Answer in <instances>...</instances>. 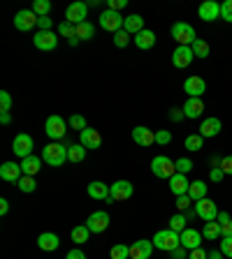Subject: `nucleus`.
<instances>
[{
  "mask_svg": "<svg viewBox=\"0 0 232 259\" xmlns=\"http://www.w3.org/2000/svg\"><path fill=\"white\" fill-rule=\"evenodd\" d=\"M151 241H153V248L162 250V252H172V250H177L179 245H181V234L168 227V229L156 232V236H153Z\"/></svg>",
  "mask_w": 232,
  "mask_h": 259,
  "instance_id": "1",
  "label": "nucleus"
},
{
  "mask_svg": "<svg viewBox=\"0 0 232 259\" xmlns=\"http://www.w3.org/2000/svg\"><path fill=\"white\" fill-rule=\"evenodd\" d=\"M40 157L47 162L49 167H63L65 162H68V146L58 144V141H51L49 146L42 148V155Z\"/></svg>",
  "mask_w": 232,
  "mask_h": 259,
  "instance_id": "2",
  "label": "nucleus"
},
{
  "mask_svg": "<svg viewBox=\"0 0 232 259\" xmlns=\"http://www.w3.org/2000/svg\"><path fill=\"white\" fill-rule=\"evenodd\" d=\"M172 37H174V42H177L179 47H190V44L197 39V35H195V28L190 26V23L177 21L172 26Z\"/></svg>",
  "mask_w": 232,
  "mask_h": 259,
  "instance_id": "3",
  "label": "nucleus"
},
{
  "mask_svg": "<svg viewBox=\"0 0 232 259\" xmlns=\"http://www.w3.org/2000/svg\"><path fill=\"white\" fill-rule=\"evenodd\" d=\"M151 171L156 178H172L174 174H177V164H174V160H170L168 155H156L151 160Z\"/></svg>",
  "mask_w": 232,
  "mask_h": 259,
  "instance_id": "4",
  "label": "nucleus"
},
{
  "mask_svg": "<svg viewBox=\"0 0 232 259\" xmlns=\"http://www.w3.org/2000/svg\"><path fill=\"white\" fill-rule=\"evenodd\" d=\"M44 132H47L49 139L60 141L65 137V132H68V123L60 116H49L47 123H44Z\"/></svg>",
  "mask_w": 232,
  "mask_h": 259,
  "instance_id": "5",
  "label": "nucleus"
},
{
  "mask_svg": "<svg viewBox=\"0 0 232 259\" xmlns=\"http://www.w3.org/2000/svg\"><path fill=\"white\" fill-rule=\"evenodd\" d=\"M123 23H125V19L119 14V12H114V10H105L103 14H100V26H103L107 32L123 30Z\"/></svg>",
  "mask_w": 232,
  "mask_h": 259,
  "instance_id": "6",
  "label": "nucleus"
},
{
  "mask_svg": "<svg viewBox=\"0 0 232 259\" xmlns=\"http://www.w3.org/2000/svg\"><path fill=\"white\" fill-rule=\"evenodd\" d=\"M135 188L130 181H116V183L109 185V201H125L132 197Z\"/></svg>",
  "mask_w": 232,
  "mask_h": 259,
  "instance_id": "7",
  "label": "nucleus"
},
{
  "mask_svg": "<svg viewBox=\"0 0 232 259\" xmlns=\"http://www.w3.org/2000/svg\"><path fill=\"white\" fill-rule=\"evenodd\" d=\"M32 44L40 49V51H54L58 47V37H56L54 30H38L35 37H32Z\"/></svg>",
  "mask_w": 232,
  "mask_h": 259,
  "instance_id": "8",
  "label": "nucleus"
},
{
  "mask_svg": "<svg viewBox=\"0 0 232 259\" xmlns=\"http://www.w3.org/2000/svg\"><path fill=\"white\" fill-rule=\"evenodd\" d=\"M38 19L40 16L32 10H21V12H16L14 14V28L16 30H21V32L32 30V28L38 26Z\"/></svg>",
  "mask_w": 232,
  "mask_h": 259,
  "instance_id": "9",
  "label": "nucleus"
},
{
  "mask_svg": "<svg viewBox=\"0 0 232 259\" xmlns=\"http://www.w3.org/2000/svg\"><path fill=\"white\" fill-rule=\"evenodd\" d=\"M86 14H88V5L81 3V0L72 3V5L65 10V19H68V23H72V26H79V23L86 21Z\"/></svg>",
  "mask_w": 232,
  "mask_h": 259,
  "instance_id": "10",
  "label": "nucleus"
},
{
  "mask_svg": "<svg viewBox=\"0 0 232 259\" xmlns=\"http://www.w3.org/2000/svg\"><path fill=\"white\" fill-rule=\"evenodd\" d=\"M12 151H14V155L21 157V160L23 157H30L32 155V137L26 135V132L16 135L14 141H12Z\"/></svg>",
  "mask_w": 232,
  "mask_h": 259,
  "instance_id": "11",
  "label": "nucleus"
},
{
  "mask_svg": "<svg viewBox=\"0 0 232 259\" xmlns=\"http://www.w3.org/2000/svg\"><path fill=\"white\" fill-rule=\"evenodd\" d=\"M195 213H197V218H202L205 222H214L218 218V208H216V204H214L211 199L195 201Z\"/></svg>",
  "mask_w": 232,
  "mask_h": 259,
  "instance_id": "12",
  "label": "nucleus"
},
{
  "mask_svg": "<svg viewBox=\"0 0 232 259\" xmlns=\"http://www.w3.org/2000/svg\"><path fill=\"white\" fill-rule=\"evenodd\" d=\"M193 58H195V54L190 47H177L172 54V65L177 70H186V67L193 63Z\"/></svg>",
  "mask_w": 232,
  "mask_h": 259,
  "instance_id": "13",
  "label": "nucleus"
},
{
  "mask_svg": "<svg viewBox=\"0 0 232 259\" xmlns=\"http://www.w3.org/2000/svg\"><path fill=\"white\" fill-rule=\"evenodd\" d=\"M86 227L91 229V234H100L105 232L109 227V215H107V210H95V213H91L86 220Z\"/></svg>",
  "mask_w": 232,
  "mask_h": 259,
  "instance_id": "14",
  "label": "nucleus"
},
{
  "mask_svg": "<svg viewBox=\"0 0 232 259\" xmlns=\"http://www.w3.org/2000/svg\"><path fill=\"white\" fill-rule=\"evenodd\" d=\"M184 93L188 97H202L207 93V81L202 76H188L184 81Z\"/></svg>",
  "mask_w": 232,
  "mask_h": 259,
  "instance_id": "15",
  "label": "nucleus"
},
{
  "mask_svg": "<svg viewBox=\"0 0 232 259\" xmlns=\"http://www.w3.org/2000/svg\"><path fill=\"white\" fill-rule=\"evenodd\" d=\"M21 176H23L21 164H16V162H3L0 164V178L7 181V183H19Z\"/></svg>",
  "mask_w": 232,
  "mask_h": 259,
  "instance_id": "16",
  "label": "nucleus"
},
{
  "mask_svg": "<svg viewBox=\"0 0 232 259\" xmlns=\"http://www.w3.org/2000/svg\"><path fill=\"white\" fill-rule=\"evenodd\" d=\"M202 238H205L202 232L186 227L184 232H181V245H184L186 250H197V248H202Z\"/></svg>",
  "mask_w": 232,
  "mask_h": 259,
  "instance_id": "17",
  "label": "nucleus"
},
{
  "mask_svg": "<svg viewBox=\"0 0 232 259\" xmlns=\"http://www.w3.org/2000/svg\"><path fill=\"white\" fill-rule=\"evenodd\" d=\"M79 144L84 146L86 151H95V148H100V144H103V137L97 135V130L86 127L84 132H79Z\"/></svg>",
  "mask_w": 232,
  "mask_h": 259,
  "instance_id": "18",
  "label": "nucleus"
},
{
  "mask_svg": "<svg viewBox=\"0 0 232 259\" xmlns=\"http://www.w3.org/2000/svg\"><path fill=\"white\" fill-rule=\"evenodd\" d=\"M151 252H153V241H146V238L135 241L130 245V259H149Z\"/></svg>",
  "mask_w": 232,
  "mask_h": 259,
  "instance_id": "19",
  "label": "nucleus"
},
{
  "mask_svg": "<svg viewBox=\"0 0 232 259\" xmlns=\"http://www.w3.org/2000/svg\"><path fill=\"white\" fill-rule=\"evenodd\" d=\"M197 14H200L202 21H216L218 16H221V5H218L216 0H205L200 5V10H197Z\"/></svg>",
  "mask_w": 232,
  "mask_h": 259,
  "instance_id": "20",
  "label": "nucleus"
},
{
  "mask_svg": "<svg viewBox=\"0 0 232 259\" xmlns=\"http://www.w3.org/2000/svg\"><path fill=\"white\" fill-rule=\"evenodd\" d=\"M132 141H135L137 146H151V144H156V132L153 130H149V127H144V125H137L135 130H132Z\"/></svg>",
  "mask_w": 232,
  "mask_h": 259,
  "instance_id": "21",
  "label": "nucleus"
},
{
  "mask_svg": "<svg viewBox=\"0 0 232 259\" xmlns=\"http://www.w3.org/2000/svg\"><path fill=\"white\" fill-rule=\"evenodd\" d=\"M181 109H184L186 118H200L202 111H205V102H202V97H188Z\"/></svg>",
  "mask_w": 232,
  "mask_h": 259,
  "instance_id": "22",
  "label": "nucleus"
},
{
  "mask_svg": "<svg viewBox=\"0 0 232 259\" xmlns=\"http://www.w3.org/2000/svg\"><path fill=\"white\" fill-rule=\"evenodd\" d=\"M188 188H190V181L186 178V174H174V176L170 178V190H172V194H177V197L188 194Z\"/></svg>",
  "mask_w": 232,
  "mask_h": 259,
  "instance_id": "23",
  "label": "nucleus"
},
{
  "mask_svg": "<svg viewBox=\"0 0 232 259\" xmlns=\"http://www.w3.org/2000/svg\"><path fill=\"white\" fill-rule=\"evenodd\" d=\"M223 130V123L218 118H205L200 125V137L211 139V137H218V132Z\"/></svg>",
  "mask_w": 232,
  "mask_h": 259,
  "instance_id": "24",
  "label": "nucleus"
},
{
  "mask_svg": "<svg viewBox=\"0 0 232 259\" xmlns=\"http://www.w3.org/2000/svg\"><path fill=\"white\" fill-rule=\"evenodd\" d=\"M88 197L91 199H97V201H109V185L103 183V181H93L88 183Z\"/></svg>",
  "mask_w": 232,
  "mask_h": 259,
  "instance_id": "25",
  "label": "nucleus"
},
{
  "mask_svg": "<svg viewBox=\"0 0 232 259\" xmlns=\"http://www.w3.org/2000/svg\"><path fill=\"white\" fill-rule=\"evenodd\" d=\"M58 245H60V238L51 232H44L38 236V248L44 250V252H51V250H56Z\"/></svg>",
  "mask_w": 232,
  "mask_h": 259,
  "instance_id": "26",
  "label": "nucleus"
},
{
  "mask_svg": "<svg viewBox=\"0 0 232 259\" xmlns=\"http://www.w3.org/2000/svg\"><path fill=\"white\" fill-rule=\"evenodd\" d=\"M42 157L38 155H30V157H23L21 160V169H23V176H35V174L42 169Z\"/></svg>",
  "mask_w": 232,
  "mask_h": 259,
  "instance_id": "27",
  "label": "nucleus"
},
{
  "mask_svg": "<svg viewBox=\"0 0 232 259\" xmlns=\"http://www.w3.org/2000/svg\"><path fill=\"white\" fill-rule=\"evenodd\" d=\"M123 30L128 35H137V32L144 30V19L140 14H128L125 16V23H123Z\"/></svg>",
  "mask_w": 232,
  "mask_h": 259,
  "instance_id": "28",
  "label": "nucleus"
},
{
  "mask_svg": "<svg viewBox=\"0 0 232 259\" xmlns=\"http://www.w3.org/2000/svg\"><path fill=\"white\" fill-rule=\"evenodd\" d=\"M135 44L140 49H151L153 44H156V32L149 30V28H144L142 32H137L135 35Z\"/></svg>",
  "mask_w": 232,
  "mask_h": 259,
  "instance_id": "29",
  "label": "nucleus"
},
{
  "mask_svg": "<svg viewBox=\"0 0 232 259\" xmlns=\"http://www.w3.org/2000/svg\"><path fill=\"white\" fill-rule=\"evenodd\" d=\"M207 190H209V185L205 183V181H193L188 188V197L193 201H200V199H207Z\"/></svg>",
  "mask_w": 232,
  "mask_h": 259,
  "instance_id": "30",
  "label": "nucleus"
},
{
  "mask_svg": "<svg viewBox=\"0 0 232 259\" xmlns=\"http://www.w3.org/2000/svg\"><path fill=\"white\" fill-rule=\"evenodd\" d=\"M202 236H205L207 241H216V238L221 236V225H218L216 220L205 222V227H202Z\"/></svg>",
  "mask_w": 232,
  "mask_h": 259,
  "instance_id": "31",
  "label": "nucleus"
},
{
  "mask_svg": "<svg viewBox=\"0 0 232 259\" xmlns=\"http://www.w3.org/2000/svg\"><path fill=\"white\" fill-rule=\"evenodd\" d=\"M86 157V148L81 144H70L68 146V160L70 162H84Z\"/></svg>",
  "mask_w": 232,
  "mask_h": 259,
  "instance_id": "32",
  "label": "nucleus"
},
{
  "mask_svg": "<svg viewBox=\"0 0 232 259\" xmlns=\"http://www.w3.org/2000/svg\"><path fill=\"white\" fill-rule=\"evenodd\" d=\"M190 49H193V54H195V58H209V54H211V49H209V44L205 42V39H195L193 44H190Z\"/></svg>",
  "mask_w": 232,
  "mask_h": 259,
  "instance_id": "33",
  "label": "nucleus"
},
{
  "mask_svg": "<svg viewBox=\"0 0 232 259\" xmlns=\"http://www.w3.org/2000/svg\"><path fill=\"white\" fill-rule=\"evenodd\" d=\"M202 146H205V137H200V135H188L186 137V141H184V148L186 151H190V153L200 151Z\"/></svg>",
  "mask_w": 232,
  "mask_h": 259,
  "instance_id": "34",
  "label": "nucleus"
},
{
  "mask_svg": "<svg viewBox=\"0 0 232 259\" xmlns=\"http://www.w3.org/2000/svg\"><path fill=\"white\" fill-rule=\"evenodd\" d=\"M109 259H130V245L116 243V245L109 250Z\"/></svg>",
  "mask_w": 232,
  "mask_h": 259,
  "instance_id": "35",
  "label": "nucleus"
},
{
  "mask_svg": "<svg viewBox=\"0 0 232 259\" xmlns=\"http://www.w3.org/2000/svg\"><path fill=\"white\" fill-rule=\"evenodd\" d=\"M77 28V37L79 39H91L93 35H95V26H93L91 21H84V23H79V26H75Z\"/></svg>",
  "mask_w": 232,
  "mask_h": 259,
  "instance_id": "36",
  "label": "nucleus"
},
{
  "mask_svg": "<svg viewBox=\"0 0 232 259\" xmlns=\"http://www.w3.org/2000/svg\"><path fill=\"white\" fill-rule=\"evenodd\" d=\"M88 234H91V229H88L86 225H77L75 229H72V241L75 243H86L88 241Z\"/></svg>",
  "mask_w": 232,
  "mask_h": 259,
  "instance_id": "37",
  "label": "nucleus"
},
{
  "mask_svg": "<svg viewBox=\"0 0 232 259\" xmlns=\"http://www.w3.org/2000/svg\"><path fill=\"white\" fill-rule=\"evenodd\" d=\"M186 222H188V220H186L184 213H177V215L170 218V229H174V232L181 234V232L186 229Z\"/></svg>",
  "mask_w": 232,
  "mask_h": 259,
  "instance_id": "38",
  "label": "nucleus"
},
{
  "mask_svg": "<svg viewBox=\"0 0 232 259\" xmlns=\"http://www.w3.org/2000/svg\"><path fill=\"white\" fill-rule=\"evenodd\" d=\"M16 185H19V190H21V192H35V188H38L35 176H21Z\"/></svg>",
  "mask_w": 232,
  "mask_h": 259,
  "instance_id": "39",
  "label": "nucleus"
},
{
  "mask_svg": "<svg viewBox=\"0 0 232 259\" xmlns=\"http://www.w3.org/2000/svg\"><path fill=\"white\" fill-rule=\"evenodd\" d=\"M32 12L38 16H49V12H51V3L49 0H35L32 3Z\"/></svg>",
  "mask_w": 232,
  "mask_h": 259,
  "instance_id": "40",
  "label": "nucleus"
},
{
  "mask_svg": "<svg viewBox=\"0 0 232 259\" xmlns=\"http://www.w3.org/2000/svg\"><path fill=\"white\" fill-rule=\"evenodd\" d=\"M58 32L63 35V37H68V42H70L72 37H77V28L72 26V23H68V21L60 23V26H58Z\"/></svg>",
  "mask_w": 232,
  "mask_h": 259,
  "instance_id": "41",
  "label": "nucleus"
},
{
  "mask_svg": "<svg viewBox=\"0 0 232 259\" xmlns=\"http://www.w3.org/2000/svg\"><path fill=\"white\" fill-rule=\"evenodd\" d=\"M130 42V35L125 30H119V32H114V47H119V49H125Z\"/></svg>",
  "mask_w": 232,
  "mask_h": 259,
  "instance_id": "42",
  "label": "nucleus"
},
{
  "mask_svg": "<svg viewBox=\"0 0 232 259\" xmlns=\"http://www.w3.org/2000/svg\"><path fill=\"white\" fill-rule=\"evenodd\" d=\"M174 164H177V174H188L193 169V160L190 157H179Z\"/></svg>",
  "mask_w": 232,
  "mask_h": 259,
  "instance_id": "43",
  "label": "nucleus"
},
{
  "mask_svg": "<svg viewBox=\"0 0 232 259\" xmlns=\"http://www.w3.org/2000/svg\"><path fill=\"white\" fill-rule=\"evenodd\" d=\"M70 127H72V130H79V132H84V130L88 127V125H86V118H84V116H79V113L70 116Z\"/></svg>",
  "mask_w": 232,
  "mask_h": 259,
  "instance_id": "44",
  "label": "nucleus"
},
{
  "mask_svg": "<svg viewBox=\"0 0 232 259\" xmlns=\"http://www.w3.org/2000/svg\"><path fill=\"white\" fill-rule=\"evenodd\" d=\"M221 19L227 23H232V0H225L221 3Z\"/></svg>",
  "mask_w": 232,
  "mask_h": 259,
  "instance_id": "45",
  "label": "nucleus"
},
{
  "mask_svg": "<svg viewBox=\"0 0 232 259\" xmlns=\"http://www.w3.org/2000/svg\"><path fill=\"white\" fill-rule=\"evenodd\" d=\"M170 141H172V132H170V130H158L156 132V144L168 146Z\"/></svg>",
  "mask_w": 232,
  "mask_h": 259,
  "instance_id": "46",
  "label": "nucleus"
},
{
  "mask_svg": "<svg viewBox=\"0 0 232 259\" xmlns=\"http://www.w3.org/2000/svg\"><path fill=\"white\" fill-rule=\"evenodd\" d=\"M12 109V95L7 91L0 93V111H10Z\"/></svg>",
  "mask_w": 232,
  "mask_h": 259,
  "instance_id": "47",
  "label": "nucleus"
},
{
  "mask_svg": "<svg viewBox=\"0 0 232 259\" xmlns=\"http://www.w3.org/2000/svg\"><path fill=\"white\" fill-rule=\"evenodd\" d=\"M51 26H54V19H51V16H40V19H38V28H40V30H51Z\"/></svg>",
  "mask_w": 232,
  "mask_h": 259,
  "instance_id": "48",
  "label": "nucleus"
},
{
  "mask_svg": "<svg viewBox=\"0 0 232 259\" xmlns=\"http://www.w3.org/2000/svg\"><path fill=\"white\" fill-rule=\"evenodd\" d=\"M190 197L188 194H181V197H177V206H179V210H181V213H184V210H188V206H190Z\"/></svg>",
  "mask_w": 232,
  "mask_h": 259,
  "instance_id": "49",
  "label": "nucleus"
},
{
  "mask_svg": "<svg viewBox=\"0 0 232 259\" xmlns=\"http://www.w3.org/2000/svg\"><path fill=\"white\" fill-rule=\"evenodd\" d=\"M221 169L225 171V176H232V155L221 157Z\"/></svg>",
  "mask_w": 232,
  "mask_h": 259,
  "instance_id": "50",
  "label": "nucleus"
},
{
  "mask_svg": "<svg viewBox=\"0 0 232 259\" xmlns=\"http://www.w3.org/2000/svg\"><path fill=\"white\" fill-rule=\"evenodd\" d=\"M221 252L225 254V257L232 259V236L230 238H223V241H221Z\"/></svg>",
  "mask_w": 232,
  "mask_h": 259,
  "instance_id": "51",
  "label": "nucleus"
},
{
  "mask_svg": "<svg viewBox=\"0 0 232 259\" xmlns=\"http://www.w3.org/2000/svg\"><path fill=\"white\" fill-rule=\"evenodd\" d=\"M125 5H128V0H107V10H114V12L123 10Z\"/></svg>",
  "mask_w": 232,
  "mask_h": 259,
  "instance_id": "52",
  "label": "nucleus"
},
{
  "mask_svg": "<svg viewBox=\"0 0 232 259\" xmlns=\"http://www.w3.org/2000/svg\"><path fill=\"white\" fill-rule=\"evenodd\" d=\"M223 176H225V171H223L221 167H214V169H211V174H209V178L214 181V183H221Z\"/></svg>",
  "mask_w": 232,
  "mask_h": 259,
  "instance_id": "53",
  "label": "nucleus"
},
{
  "mask_svg": "<svg viewBox=\"0 0 232 259\" xmlns=\"http://www.w3.org/2000/svg\"><path fill=\"white\" fill-rule=\"evenodd\" d=\"M188 259H209V252L205 248H197V250H190V257Z\"/></svg>",
  "mask_w": 232,
  "mask_h": 259,
  "instance_id": "54",
  "label": "nucleus"
},
{
  "mask_svg": "<svg viewBox=\"0 0 232 259\" xmlns=\"http://www.w3.org/2000/svg\"><path fill=\"white\" fill-rule=\"evenodd\" d=\"M170 254H172V259H186V257H188V250H186L184 245H179V248L172 250Z\"/></svg>",
  "mask_w": 232,
  "mask_h": 259,
  "instance_id": "55",
  "label": "nucleus"
},
{
  "mask_svg": "<svg viewBox=\"0 0 232 259\" xmlns=\"http://www.w3.org/2000/svg\"><path fill=\"white\" fill-rule=\"evenodd\" d=\"M232 236V220H227L225 225H221V238H230Z\"/></svg>",
  "mask_w": 232,
  "mask_h": 259,
  "instance_id": "56",
  "label": "nucleus"
},
{
  "mask_svg": "<svg viewBox=\"0 0 232 259\" xmlns=\"http://www.w3.org/2000/svg\"><path fill=\"white\" fill-rule=\"evenodd\" d=\"M65 259H86V254L81 252L79 248H75V250H70V252L65 254Z\"/></svg>",
  "mask_w": 232,
  "mask_h": 259,
  "instance_id": "57",
  "label": "nucleus"
},
{
  "mask_svg": "<svg viewBox=\"0 0 232 259\" xmlns=\"http://www.w3.org/2000/svg\"><path fill=\"white\" fill-rule=\"evenodd\" d=\"M227 220H232V218H230V213H227V210H218V218H216V222H218V225H225Z\"/></svg>",
  "mask_w": 232,
  "mask_h": 259,
  "instance_id": "58",
  "label": "nucleus"
},
{
  "mask_svg": "<svg viewBox=\"0 0 232 259\" xmlns=\"http://www.w3.org/2000/svg\"><path fill=\"white\" fill-rule=\"evenodd\" d=\"M170 118H172L174 123H179V120L184 118V109H172V113H170Z\"/></svg>",
  "mask_w": 232,
  "mask_h": 259,
  "instance_id": "59",
  "label": "nucleus"
},
{
  "mask_svg": "<svg viewBox=\"0 0 232 259\" xmlns=\"http://www.w3.org/2000/svg\"><path fill=\"white\" fill-rule=\"evenodd\" d=\"M0 123H3V125H10L12 123L10 111H0Z\"/></svg>",
  "mask_w": 232,
  "mask_h": 259,
  "instance_id": "60",
  "label": "nucleus"
},
{
  "mask_svg": "<svg viewBox=\"0 0 232 259\" xmlns=\"http://www.w3.org/2000/svg\"><path fill=\"white\" fill-rule=\"evenodd\" d=\"M7 210H10V201L0 199V215H7Z\"/></svg>",
  "mask_w": 232,
  "mask_h": 259,
  "instance_id": "61",
  "label": "nucleus"
},
{
  "mask_svg": "<svg viewBox=\"0 0 232 259\" xmlns=\"http://www.w3.org/2000/svg\"><path fill=\"white\" fill-rule=\"evenodd\" d=\"M221 257H223L221 250H211V252H209V259H221Z\"/></svg>",
  "mask_w": 232,
  "mask_h": 259,
  "instance_id": "62",
  "label": "nucleus"
}]
</instances>
